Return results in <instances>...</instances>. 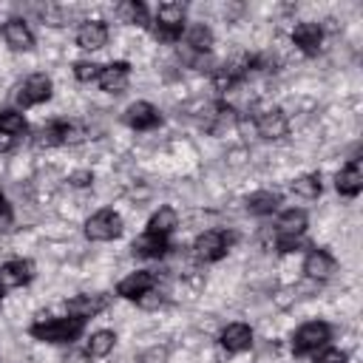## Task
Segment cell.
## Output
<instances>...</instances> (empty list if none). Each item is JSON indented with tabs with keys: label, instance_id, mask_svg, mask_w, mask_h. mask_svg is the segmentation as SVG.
<instances>
[{
	"label": "cell",
	"instance_id": "cell-19",
	"mask_svg": "<svg viewBox=\"0 0 363 363\" xmlns=\"http://www.w3.org/2000/svg\"><path fill=\"white\" fill-rule=\"evenodd\" d=\"M71 133H74V128H71L68 122H48L45 128L37 130V139H34V142H37L40 147H54V145L68 142Z\"/></svg>",
	"mask_w": 363,
	"mask_h": 363
},
{
	"label": "cell",
	"instance_id": "cell-21",
	"mask_svg": "<svg viewBox=\"0 0 363 363\" xmlns=\"http://www.w3.org/2000/svg\"><path fill=\"white\" fill-rule=\"evenodd\" d=\"M105 303H108V298H102V295H79V298H74V301H68V312L74 315V318H94L96 312H102L105 309Z\"/></svg>",
	"mask_w": 363,
	"mask_h": 363
},
{
	"label": "cell",
	"instance_id": "cell-3",
	"mask_svg": "<svg viewBox=\"0 0 363 363\" xmlns=\"http://www.w3.org/2000/svg\"><path fill=\"white\" fill-rule=\"evenodd\" d=\"M329 337H332L329 323H323V320H309V323H303V326L292 335V352H295V354H312V352L323 349V346L329 343Z\"/></svg>",
	"mask_w": 363,
	"mask_h": 363
},
{
	"label": "cell",
	"instance_id": "cell-1",
	"mask_svg": "<svg viewBox=\"0 0 363 363\" xmlns=\"http://www.w3.org/2000/svg\"><path fill=\"white\" fill-rule=\"evenodd\" d=\"M85 329V320L82 318H48V320H37L31 323V335L37 340H45V343H71L82 335Z\"/></svg>",
	"mask_w": 363,
	"mask_h": 363
},
{
	"label": "cell",
	"instance_id": "cell-4",
	"mask_svg": "<svg viewBox=\"0 0 363 363\" xmlns=\"http://www.w3.org/2000/svg\"><path fill=\"white\" fill-rule=\"evenodd\" d=\"M122 233V216L116 210H99L85 221V235L91 241H111Z\"/></svg>",
	"mask_w": 363,
	"mask_h": 363
},
{
	"label": "cell",
	"instance_id": "cell-18",
	"mask_svg": "<svg viewBox=\"0 0 363 363\" xmlns=\"http://www.w3.org/2000/svg\"><path fill=\"white\" fill-rule=\"evenodd\" d=\"M170 250L167 244V235H156V233H145L133 241V252L142 255V258H162L164 252Z\"/></svg>",
	"mask_w": 363,
	"mask_h": 363
},
{
	"label": "cell",
	"instance_id": "cell-14",
	"mask_svg": "<svg viewBox=\"0 0 363 363\" xmlns=\"http://www.w3.org/2000/svg\"><path fill=\"white\" fill-rule=\"evenodd\" d=\"M335 187H337L340 196H349V199H354V196L363 190V170H360V162H357V159H352V162L335 176Z\"/></svg>",
	"mask_w": 363,
	"mask_h": 363
},
{
	"label": "cell",
	"instance_id": "cell-29",
	"mask_svg": "<svg viewBox=\"0 0 363 363\" xmlns=\"http://www.w3.org/2000/svg\"><path fill=\"white\" fill-rule=\"evenodd\" d=\"M99 68H102V65H96V62H85V60H82V62L74 65V77H77L79 82H91V79L99 77Z\"/></svg>",
	"mask_w": 363,
	"mask_h": 363
},
{
	"label": "cell",
	"instance_id": "cell-10",
	"mask_svg": "<svg viewBox=\"0 0 363 363\" xmlns=\"http://www.w3.org/2000/svg\"><path fill=\"white\" fill-rule=\"evenodd\" d=\"M159 108L156 105H150V102H133V105H128V111H125V122L130 125V128H136V130H150V128H156L159 125Z\"/></svg>",
	"mask_w": 363,
	"mask_h": 363
},
{
	"label": "cell",
	"instance_id": "cell-34",
	"mask_svg": "<svg viewBox=\"0 0 363 363\" xmlns=\"http://www.w3.org/2000/svg\"><path fill=\"white\" fill-rule=\"evenodd\" d=\"M0 221H9V201L3 193H0Z\"/></svg>",
	"mask_w": 363,
	"mask_h": 363
},
{
	"label": "cell",
	"instance_id": "cell-31",
	"mask_svg": "<svg viewBox=\"0 0 363 363\" xmlns=\"http://www.w3.org/2000/svg\"><path fill=\"white\" fill-rule=\"evenodd\" d=\"M139 363H167V349L164 346H150L139 354Z\"/></svg>",
	"mask_w": 363,
	"mask_h": 363
},
{
	"label": "cell",
	"instance_id": "cell-6",
	"mask_svg": "<svg viewBox=\"0 0 363 363\" xmlns=\"http://www.w3.org/2000/svg\"><path fill=\"white\" fill-rule=\"evenodd\" d=\"M227 247H230V238L221 233V230H207L196 238V255L201 261H218L227 255Z\"/></svg>",
	"mask_w": 363,
	"mask_h": 363
},
{
	"label": "cell",
	"instance_id": "cell-27",
	"mask_svg": "<svg viewBox=\"0 0 363 363\" xmlns=\"http://www.w3.org/2000/svg\"><path fill=\"white\" fill-rule=\"evenodd\" d=\"M0 133L3 136H20L26 133V119L17 111H0Z\"/></svg>",
	"mask_w": 363,
	"mask_h": 363
},
{
	"label": "cell",
	"instance_id": "cell-12",
	"mask_svg": "<svg viewBox=\"0 0 363 363\" xmlns=\"http://www.w3.org/2000/svg\"><path fill=\"white\" fill-rule=\"evenodd\" d=\"M0 34H3L6 45L14 48V51H28L34 45V34H31V28L23 20H6Z\"/></svg>",
	"mask_w": 363,
	"mask_h": 363
},
{
	"label": "cell",
	"instance_id": "cell-30",
	"mask_svg": "<svg viewBox=\"0 0 363 363\" xmlns=\"http://www.w3.org/2000/svg\"><path fill=\"white\" fill-rule=\"evenodd\" d=\"M315 363H346V354H343L340 349H329V346H323V349L315 352Z\"/></svg>",
	"mask_w": 363,
	"mask_h": 363
},
{
	"label": "cell",
	"instance_id": "cell-7",
	"mask_svg": "<svg viewBox=\"0 0 363 363\" xmlns=\"http://www.w3.org/2000/svg\"><path fill=\"white\" fill-rule=\"evenodd\" d=\"M96 82L108 94H122L128 88V82H130V65L128 62H111V65L99 68Z\"/></svg>",
	"mask_w": 363,
	"mask_h": 363
},
{
	"label": "cell",
	"instance_id": "cell-5",
	"mask_svg": "<svg viewBox=\"0 0 363 363\" xmlns=\"http://www.w3.org/2000/svg\"><path fill=\"white\" fill-rule=\"evenodd\" d=\"M48 96H51V79H48L45 74H31V77L20 85V91H17V102H20L23 108L40 105V102H45Z\"/></svg>",
	"mask_w": 363,
	"mask_h": 363
},
{
	"label": "cell",
	"instance_id": "cell-20",
	"mask_svg": "<svg viewBox=\"0 0 363 363\" xmlns=\"http://www.w3.org/2000/svg\"><path fill=\"white\" fill-rule=\"evenodd\" d=\"M278 204H281V196L272 190H255L247 196V210L252 216H269L272 210H278Z\"/></svg>",
	"mask_w": 363,
	"mask_h": 363
},
{
	"label": "cell",
	"instance_id": "cell-17",
	"mask_svg": "<svg viewBox=\"0 0 363 363\" xmlns=\"http://www.w3.org/2000/svg\"><path fill=\"white\" fill-rule=\"evenodd\" d=\"M303 272H306L309 278L323 281V278H329V275L335 272V258H332L326 250H312V252L303 258Z\"/></svg>",
	"mask_w": 363,
	"mask_h": 363
},
{
	"label": "cell",
	"instance_id": "cell-8",
	"mask_svg": "<svg viewBox=\"0 0 363 363\" xmlns=\"http://www.w3.org/2000/svg\"><path fill=\"white\" fill-rule=\"evenodd\" d=\"M34 278V264L26 261V258H17V261H9L0 267V286L3 289H14V286H23Z\"/></svg>",
	"mask_w": 363,
	"mask_h": 363
},
{
	"label": "cell",
	"instance_id": "cell-24",
	"mask_svg": "<svg viewBox=\"0 0 363 363\" xmlns=\"http://www.w3.org/2000/svg\"><path fill=\"white\" fill-rule=\"evenodd\" d=\"M184 43H187L196 54H207V51H210V45H213V31H210L204 23H196V26H190V28H187Z\"/></svg>",
	"mask_w": 363,
	"mask_h": 363
},
{
	"label": "cell",
	"instance_id": "cell-22",
	"mask_svg": "<svg viewBox=\"0 0 363 363\" xmlns=\"http://www.w3.org/2000/svg\"><path fill=\"white\" fill-rule=\"evenodd\" d=\"M306 230V213L303 210H284L278 216V235H289V238H298L301 233Z\"/></svg>",
	"mask_w": 363,
	"mask_h": 363
},
{
	"label": "cell",
	"instance_id": "cell-32",
	"mask_svg": "<svg viewBox=\"0 0 363 363\" xmlns=\"http://www.w3.org/2000/svg\"><path fill=\"white\" fill-rule=\"evenodd\" d=\"M136 301H139V306H145V309H156V306L162 303V295H156L153 289H147V292H145L142 298H136Z\"/></svg>",
	"mask_w": 363,
	"mask_h": 363
},
{
	"label": "cell",
	"instance_id": "cell-16",
	"mask_svg": "<svg viewBox=\"0 0 363 363\" xmlns=\"http://www.w3.org/2000/svg\"><path fill=\"white\" fill-rule=\"evenodd\" d=\"M221 346L227 352H247L252 346V332L247 323H230L224 332H221Z\"/></svg>",
	"mask_w": 363,
	"mask_h": 363
},
{
	"label": "cell",
	"instance_id": "cell-23",
	"mask_svg": "<svg viewBox=\"0 0 363 363\" xmlns=\"http://www.w3.org/2000/svg\"><path fill=\"white\" fill-rule=\"evenodd\" d=\"M176 227H179V216H176L173 207H159V210L150 216V221H147V233H156V235H167V233H173Z\"/></svg>",
	"mask_w": 363,
	"mask_h": 363
},
{
	"label": "cell",
	"instance_id": "cell-25",
	"mask_svg": "<svg viewBox=\"0 0 363 363\" xmlns=\"http://www.w3.org/2000/svg\"><path fill=\"white\" fill-rule=\"evenodd\" d=\"M113 343H116V335H113L111 329L94 332L91 340H88V357H105V354L113 349Z\"/></svg>",
	"mask_w": 363,
	"mask_h": 363
},
{
	"label": "cell",
	"instance_id": "cell-35",
	"mask_svg": "<svg viewBox=\"0 0 363 363\" xmlns=\"http://www.w3.org/2000/svg\"><path fill=\"white\" fill-rule=\"evenodd\" d=\"M3 292H6V289H3V286H0V298H3Z\"/></svg>",
	"mask_w": 363,
	"mask_h": 363
},
{
	"label": "cell",
	"instance_id": "cell-11",
	"mask_svg": "<svg viewBox=\"0 0 363 363\" xmlns=\"http://www.w3.org/2000/svg\"><path fill=\"white\" fill-rule=\"evenodd\" d=\"M255 128H258L261 139H281V136H286L289 122H286V113L281 108H272V111H264L255 119Z\"/></svg>",
	"mask_w": 363,
	"mask_h": 363
},
{
	"label": "cell",
	"instance_id": "cell-9",
	"mask_svg": "<svg viewBox=\"0 0 363 363\" xmlns=\"http://www.w3.org/2000/svg\"><path fill=\"white\" fill-rule=\"evenodd\" d=\"M292 43H295L306 57H312V54L320 51L323 28H320L318 23H298V26L292 28Z\"/></svg>",
	"mask_w": 363,
	"mask_h": 363
},
{
	"label": "cell",
	"instance_id": "cell-26",
	"mask_svg": "<svg viewBox=\"0 0 363 363\" xmlns=\"http://www.w3.org/2000/svg\"><path fill=\"white\" fill-rule=\"evenodd\" d=\"M292 193L301 199H318L320 196V176L318 173H303L292 182Z\"/></svg>",
	"mask_w": 363,
	"mask_h": 363
},
{
	"label": "cell",
	"instance_id": "cell-28",
	"mask_svg": "<svg viewBox=\"0 0 363 363\" xmlns=\"http://www.w3.org/2000/svg\"><path fill=\"white\" fill-rule=\"evenodd\" d=\"M119 17L125 20V23H136V26H147V9L142 6V3H136V0H128V3H119Z\"/></svg>",
	"mask_w": 363,
	"mask_h": 363
},
{
	"label": "cell",
	"instance_id": "cell-13",
	"mask_svg": "<svg viewBox=\"0 0 363 363\" xmlns=\"http://www.w3.org/2000/svg\"><path fill=\"white\" fill-rule=\"evenodd\" d=\"M153 284H156L153 272L139 269V272H130L128 278H122L119 286H116V292H119L122 298H128V301H136V298H142L147 289H153Z\"/></svg>",
	"mask_w": 363,
	"mask_h": 363
},
{
	"label": "cell",
	"instance_id": "cell-33",
	"mask_svg": "<svg viewBox=\"0 0 363 363\" xmlns=\"http://www.w3.org/2000/svg\"><path fill=\"white\" fill-rule=\"evenodd\" d=\"M91 182H94V176H91L88 170H79V173L71 176V184H77V187H85V184H91Z\"/></svg>",
	"mask_w": 363,
	"mask_h": 363
},
{
	"label": "cell",
	"instance_id": "cell-15",
	"mask_svg": "<svg viewBox=\"0 0 363 363\" xmlns=\"http://www.w3.org/2000/svg\"><path fill=\"white\" fill-rule=\"evenodd\" d=\"M108 43V26L102 20H88L79 26L77 31V45L79 48H88V51H96Z\"/></svg>",
	"mask_w": 363,
	"mask_h": 363
},
{
	"label": "cell",
	"instance_id": "cell-2",
	"mask_svg": "<svg viewBox=\"0 0 363 363\" xmlns=\"http://www.w3.org/2000/svg\"><path fill=\"white\" fill-rule=\"evenodd\" d=\"M184 6L170 0V3H162L156 9V37L164 40V43H176L184 31Z\"/></svg>",
	"mask_w": 363,
	"mask_h": 363
}]
</instances>
